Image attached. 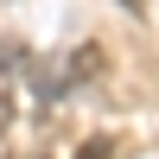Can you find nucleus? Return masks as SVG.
Wrapping results in <instances>:
<instances>
[{"mask_svg": "<svg viewBox=\"0 0 159 159\" xmlns=\"http://www.w3.org/2000/svg\"><path fill=\"white\" fill-rule=\"evenodd\" d=\"M102 70V45H76V51H64L57 64H51V76H57V96H70L83 76H96Z\"/></svg>", "mask_w": 159, "mask_h": 159, "instance_id": "1", "label": "nucleus"}, {"mask_svg": "<svg viewBox=\"0 0 159 159\" xmlns=\"http://www.w3.org/2000/svg\"><path fill=\"white\" fill-rule=\"evenodd\" d=\"M76 159H108V140H89V147L76 153Z\"/></svg>", "mask_w": 159, "mask_h": 159, "instance_id": "2", "label": "nucleus"}, {"mask_svg": "<svg viewBox=\"0 0 159 159\" xmlns=\"http://www.w3.org/2000/svg\"><path fill=\"white\" fill-rule=\"evenodd\" d=\"M115 7H121V13H147V0H115Z\"/></svg>", "mask_w": 159, "mask_h": 159, "instance_id": "3", "label": "nucleus"}]
</instances>
